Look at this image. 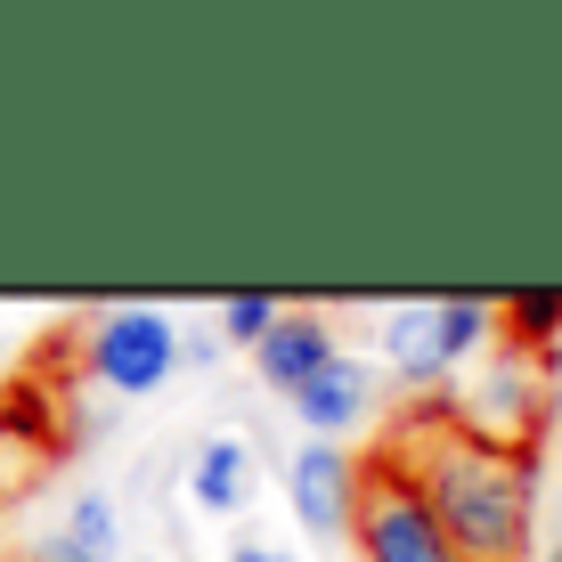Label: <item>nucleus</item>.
Here are the masks:
<instances>
[{"mask_svg": "<svg viewBox=\"0 0 562 562\" xmlns=\"http://www.w3.org/2000/svg\"><path fill=\"white\" fill-rule=\"evenodd\" d=\"M188 497H196L212 521L245 514V506H254V449H245L237 432H212L196 449V464H188Z\"/></svg>", "mask_w": 562, "mask_h": 562, "instance_id": "obj_9", "label": "nucleus"}, {"mask_svg": "<svg viewBox=\"0 0 562 562\" xmlns=\"http://www.w3.org/2000/svg\"><path fill=\"white\" fill-rule=\"evenodd\" d=\"M139 562H171V554H139Z\"/></svg>", "mask_w": 562, "mask_h": 562, "instance_id": "obj_17", "label": "nucleus"}, {"mask_svg": "<svg viewBox=\"0 0 562 562\" xmlns=\"http://www.w3.org/2000/svg\"><path fill=\"white\" fill-rule=\"evenodd\" d=\"M359 497H367V464L342 440H302L285 464V506L310 538H351L359 530Z\"/></svg>", "mask_w": 562, "mask_h": 562, "instance_id": "obj_5", "label": "nucleus"}, {"mask_svg": "<svg viewBox=\"0 0 562 562\" xmlns=\"http://www.w3.org/2000/svg\"><path fill=\"white\" fill-rule=\"evenodd\" d=\"M554 562H562V554H554Z\"/></svg>", "mask_w": 562, "mask_h": 562, "instance_id": "obj_18", "label": "nucleus"}, {"mask_svg": "<svg viewBox=\"0 0 562 562\" xmlns=\"http://www.w3.org/2000/svg\"><path fill=\"white\" fill-rule=\"evenodd\" d=\"M228 351V342L221 335H188V367H212V359H221Z\"/></svg>", "mask_w": 562, "mask_h": 562, "instance_id": "obj_16", "label": "nucleus"}, {"mask_svg": "<svg viewBox=\"0 0 562 562\" xmlns=\"http://www.w3.org/2000/svg\"><path fill=\"white\" fill-rule=\"evenodd\" d=\"M497 318H506V351L547 359L562 342V285H521V294L497 302Z\"/></svg>", "mask_w": 562, "mask_h": 562, "instance_id": "obj_10", "label": "nucleus"}, {"mask_svg": "<svg viewBox=\"0 0 562 562\" xmlns=\"http://www.w3.org/2000/svg\"><path fill=\"white\" fill-rule=\"evenodd\" d=\"M375 392H383V383H375V367L342 351V359L326 367L318 383H310V392H294V400H285V408H294V424H302L310 440H351L359 424L375 416Z\"/></svg>", "mask_w": 562, "mask_h": 562, "instance_id": "obj_6", "label": "nucleus"}, {"mask_svg": "<svg viewBox=\"0 0 562 562\" xmlns=\"http://www.w3.org/2000/svg\"><path fill=\"white\" fill-rule=\"evenodd\" d=\"M25 562H123V554H106V547H90V538H74L66 521H57V530H42L25 547Z\"/></svg>", "mask_w": 562, "mask_h": 562, "instance_id": "obj_14", "label": "nucleus"}, {"mask_svg": "<svg viewBox=\"0 0 562 562\" xmlns=\"http://www.w3.org/2000/svg\"><path fill=\"white\" fill-rule=\"evenodd\" d=\"M82 367L123 400H147L164 392L171 375L188 367V335L171 326V310H147V302H106L82 335Z\"/></svg>", "mask_w": 562, "mask_h": 562, "instance_id": "obj_3", "label": "nucleus"}, {"mask_svg": "<svg viewBox=\"0 0 562 562\" xmlns=\"http://www.w3.org/2000/svg\"><path fill=\"white\" fill-rule=\"evenodd\" d=\"M383 359H392V375L408 383V392H440L449 383V342H440V302H400L392 318H383Z\"/></svg>", "mask_w": 562, "mask_h": 562, "instance_id": "obj_8", "label": "nucleus"}, {"mask_svg": "<svg viewBox=\"0 0 562 562\" xmlns=\"http://www.w3.org/2000/svg\"><path fill=\"white\" fill-rule=\"evenodd\" d=\"M497 335H506L497 302H481V294H440V342H449V359H481Z\"/></svg>", "mask_w": 562, "mask_h": 562, "instance_id": "obj_11", "label": "nucleus"}, {"mask_svg": "<svg viewBox=\"0 0 562 562\" xmlns=\"http://www.w3.org/2000/svg\"><path fill=\"white\" fill-rule=\"evenodd\" d=\"M335 359H342V335L318 318V310H285V326H278V335H269L261 351H254L261 383H269V392H285V400L310 392V383H318Z\"/></svg>", "mask_w": 562, "mask_h": 562, "instance_id": "obj_7", "label": "nucleus"}, {"mask_svg": "<svg viewBox=\"0 0 562 562\" xmlns=\"http://www.w3.org/2000/svg\"><path fill=\"white\" fill-rule=\"evenodd\" d=\"M359 562H464L449 538L432 490L408 473L400 457H367V497H359Z\"/></svg>", "mask_w": 562, "mask_h": 562, "instance_id": "obj_2", "label": "nucleus"}, {"mask_svg": "<svg viewBox=\"0 0 562 562\" xmlns=\"http://www.w3.org/2000/svg\"><path fill=\"white\" fill-rule=\"evenodd\" d=\"M547 400H554V392H547V375H538L530 351H497V359L449 400V408H457L464 432L490 440V449H530V432L547 424Z\"/></svg>", "mask_w": 562, "mask_h": 562, "instance_id": "obj_4", "label": "nucleus"}, {"mask_svg": "<svg viewBox=\"0 0 562 562\" xmlns=\"http://www.w3.org/2000/svg\"><path fill=\"white\" fill-rule=\"evenodd\" d=\"M66 530L114 554V538H123V514H114V497H106V490H74V497H66Z\"/></svg>", "mask_w": 562, "mask_h": 562, "instance_id": "obj_13", "label": "nucleus"}, {"mask_svg": "<svg viewBox=\"0 0 562 562\" xmlns=\"http://www.w3.org/2000/svg\"><path fill=\"white\" fill-rule=\"evenodd\" d=\"M278 326H285V302H278V294H228L221 318H212V335H221V342H245V351H261Z\"/></svg>", "mask_w": 562, "mask_h": 562, "instance_id": "obj_12", "label": "nucleus"}, {"mask_svg": "<svg viewBox=\"0 0 562 562\" xmlns=\"http://www.w3.org/2000/svg\"><path fill=\"white\" fill-rule=\"evenodd\" d=\"M383 457H400L432 490L449 538L464 562H530L538 538V457L530 449H490L457 424V408L400 416V440Z\"/></svg>", "mask_w": 562, "mask_h": 562, "instance_id": "obj_1", "label": "nucleus"}, {"mask_svg": "<svg viewBox=\"0 0 562 562\" xmlns=\"http://www.w3.org/2000/svg\"><path fill=\"white\" fill-rule=\"evenodd\" d=\"M228 562H294V554H278V547H261V538H237V547H228Z\"/></svg>", "mask_w": 562, "mask_h": 562, "instance_id": "obj_15", "label": "nucleus"}]
</instances>
